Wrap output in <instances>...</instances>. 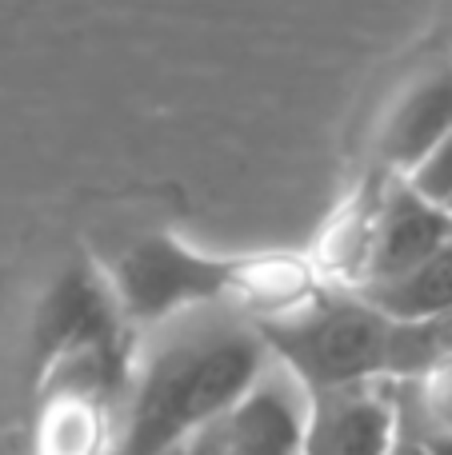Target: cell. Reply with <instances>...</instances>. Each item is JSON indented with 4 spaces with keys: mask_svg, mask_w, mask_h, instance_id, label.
<instances>
[{
    "mask_svg": "<svg viewBox=\"0 0 452 455\" xmlns=\"http://www.w3.org/2000/svg\"><path fill=\"white\" fill-rule=\"evenodd\" d=\"M272 368L256 312L200 307L144 331L109 455H176Z\"/></svg>",
    "mask_w": 452,
    "mask_h": 455,
    "instance_id": "obj_1",
    "label": "cell"
},
{
    "mask_svg": "<svg viewBox=\"0 0 452 455\" xmlns=\"http://www.w3.org/2000/svg\"><path fill=\"white\" fill-rule=\"evenodd\" d=\"M256 323L272 360L309 395L368 379H392L397 323L352 288L317 291L288 312L256 315Z\"/></svg>",
    "mask_w": 452,
    "mask_h": 455,
    "instance_id": "obj_2",
    "label": "cell"
},
{
    "mask_svg": "<svg viewBox=\"0 0 452 455\" xmlns=\"http://www.w3.org/2000/svg\"><path fill=\"white\" fill-rule=\"evenodd\" d=\"M245 272L248 267L237 259L200 256L168 235H149L112 259L109 288L125 320L141 331H152L176 315L232 304Z\"/></svg>",
    "mask_w": 452,
    "mask_h": 455,
    "instance_id": "obj_3",
    "label": "cell"
},
{
    "mask_svg": "<svg viewBox=\"0 0 452 455\" xmlns=\"http://www.w3.org/2000/svg\"><path fill=\"white\" fill-rule=\"evenodd\" d=\"M452 243V216L421 196L405 176H389L376 184L365 208V224L352 243L349 280L352 291L373 283L400 280L405 272L421 267L429 256Z\"/></svg>",
    "mask_w": 452,
    "mask_h": 455,
    "instance_id": "obj_4",
    "label": "cell"
},
{
    "mask_svg": "<svg viewBox=\"0 0 452 455\" xmlns=\"http://www.w3.org/2000/svg\"><path fill=\"white\" fill-rule=\"evenodd\" d=\"M400 440V384L328 387L309 395V432L304 455H392Z\"/></svg>",
    "mask_w": 452,
    "mask_h": 455,
    "instance_id": "obj_5",
    "label": "cell"
},
{
    "mask_svg": "<svg viewBox=\"0 0 452 455\" xmlns=\"http://www.w3.org/2000/svg\"><path fill=\"white\" fill-rule=\"evenodd\" d=\"M309 392L272 360L253 392L221 419V455H304Z\"/></svg>",
    "mask_w": 452,
    "mask_h": 455,
    "instance_id": "obj_6",
    "label": "cell"
},
{
    "mask_svg": "<svg viewBox=\"0 0 452 455\" xmlns=\"http://www.w3.org/2000/svg\"><path fill=\"white\" fill-rule=\"evenodd\" d=\"M452 136V68H432L397 100L381 132V160L389 176H413Z\"/></svg>",
    "mask_w": 452,
    "mask_h": 455,
    "instance_id": "obj_7",
    "label": "cell"
},
{
    "mask_svg": "<svg viewBox=\"0 0 452 455\" xmlns=\"http://www.w3.org/2000/svg\"><path fill=\"white\" fill-rule=\"evenodd\" d=\"M360 296L384 312L392 323H432L452 315V243L429 256L421 267L405 272L400 280L360 288Z\"/></svg>",
    "mask_w": 452,
    "mask_h": 455,
    "instance_id": "obj_8",
    "label": "cell"
},
{
    "mask_svg": "<svg viewBox=\"0 0 452 455\" xmlns=\"http://www.w3.org/2000/svg\"><path fill=\"white\" fill-rule=\"evenodd\" d=\"M408 184H413L429 204H437L440 212L452 216V136L416 168L413 176H408Z\"/></svg>",
    "mask_w": 452,
    "mask_h": 455,
    "instance_id": "obj_9",
    "label": "cell"
},
{
    "mask_svg": "<svg viewBox=\"0 0 452 455\" xmlns=\"http://www.w3.org/2000/svg\"><path fill=\"white\" fill-rule=\"evenodd\" d=\"M416 395H421L424 424L452 432V355L440 368H432L424 379H416Z\"/></svg>",
    "mask_w": 452,
    "mask_h": 455,
    "instance_id": "obj_10",
    "label": "cell"
},
{
    "mask_svg": "<svg viewBox=\"0 0 452 455\" xmlns=\"http://www.w3.org/2000/svg\"><path fill=\"white\" fill-rule=\"evenodd\" d=\"M405 403L408 416H413L416 432H421V443L429 455H452V432H440V427H429L421 416V395H416V384H405Z\"/></svg>",
    "mask_w": 452,
    "mask_h": 455,
    "instance_id": "obj_11",
    "label": "cell"
},
{
    "mask_svg": "<svg viewBox=\"0 0 452 455\" xmlns=\"http://www.w3.org/2000/svg\"><path fill=\"white\" fill-rule=\"evenodd\" d=\"M392 455H429L421 443V432H416L413 416H408V403H405V384H400V440L397 448H392Z\"/></svg>",
    "mask_w": 452,
    "mask_h": 455,
    "instance_id": "obj_12",
    "label": "cell"
},
{
    "mask_svg": "<svg viewBox=\"0 0 452 455\" xmlns=\"http://www.w3.org/2000/svg\"><path fill=\"white\" fill-rule=\"evenodd\" d=\"M176 455H221V424H213L208 432H200L197 440H189Z\"/></svg>",
    "mask_w": 452,
    "mask_h": 455,
    "instance_id": "obj_13",
    "label": "cell"
}]
</instances>
